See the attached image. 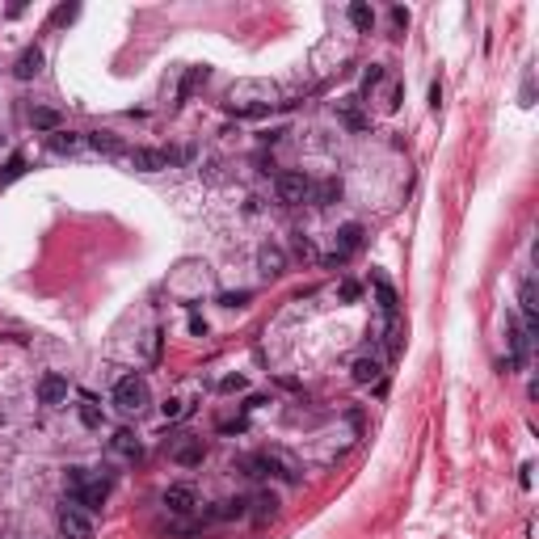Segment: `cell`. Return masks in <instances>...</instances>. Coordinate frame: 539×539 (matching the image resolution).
<instances>
[{"instance_id": "obj_1", "label": "cell", "mask_w": 539, "mask_h": 539, "mask_svg": "<svg viewBox=\"0 0 539 539\" xmlns=\"http://www.w3.org/2000/svg\"><path fill=\"white\" fill-rule=\"evenodd\" d=\"M224 106L236 114V118H266L270 110L278 106V89L270 81H236L227 89Z\"/></svg>"}, {"instance_id": "obj_2", "label": "cell", "mask_w": 539, "mask_h": 539, "mask_svg": "<svg viewBox=\"0 0 539 539\" xmlns=\"http://www.w3.org/2000/svg\"><path fill=\"white\" fill-rule=\"evenodd\" d=\"M148 404H152V388H148L143 375H123L114 384V409L118 413H143Z\"/></svg>"}, {"instance_id": "obj_3", "label": "cell", "mask_w": 539, "mask_h": 539, "mask_svg": "<svg viewBox=\"0 0 539 539\" xmlns=\"http://www.w3.org/2000/svg\"><path fill=\"white\" fill-rule=\"evenodd\" d=\"M274 194L282 207H299V202H312V178L304 169H291V173H278L274 178Z\"/></svg>"}, {"instance_id": "obj_4", "label": "cell", "mask_w": 539, "mask_h": 539, "mask_svg": "<svg viewBox=\"0 0 539 539\" xmlns=\"http://www.w3.org/2000/svg\"><path fill=\"white\" fill-rule=\"evenodd\" d=\"M59 531L68 539H93V518L76 497H63L59 501Z\"/></svg>"}, {"instance_id": "obj_5", "label": "cell", "mask_w": 539, "mask_h": 539, "mask_svg": "<svg viewBox=\"0 0 539 539\" xmlns=\"http://www.w3.org/2000/svg\"><path fill=\"white\" fill-rule=\"evenodd\" d=\"M262 459H266L270 476H278V481H287V485H299V481H304V468H299V459H295V455L270 447V451H262Z\"/></svg>"}, {"instance_id": "obj_6", "label": "cell", "mask_w": 539, "mask_h": 539, "mask_svg": "<svg viewBox=\"0 0 539 539\" xmlns=\"http://www.w3.org/2000/svg\"><path fill=\"white\" fill-rule=\"evenodd\" d=\"M160 501H165V510H169V514H178V518H185V514H194V510H198V493H194V485H169Z\"/></svg>"}, {"instance_id": "obj_7", "label": "cell", "mask_w": 539, "mask_h": 539, "mask_svg": "<svg viewBox=\"0 0 539 539\" xmlns=\"http://www.w3.org/2000/svg\"><path fill=\"white\" fill-rule=\"evenodd\" d=\"M127 160H131V169H139V173H156V169H169V165H173V152H160V148H135Z\"/></svg>"}, {"instance_id": "obj_8", "label": "cell", "mask_w": 539, "mask_h": 539, "mask_svg": "<svg viewBox=\"0 0 539 539\" xmlns=\"http://www.w3.org/2000/svg\"><path fill=\"white\" fill-rule=\"evenodd\" d=\"M362 249V224H346L337 232V249H333V257H329V266H337V262H346L350 253H359Z\"/></svg>"}, {"instance_id": "obj_9", "label": "cell", "mask_w": 539, "mask_h": 539, "mask_svg": "<svg viewBox=\"0 0 539 539\" xmlns=\"http://www.w3.org/2000/svg\"><path fill=\"white\" fill-rule=\"evenodd\" d=\"M63 401H68V379H63V375H55V371L43 375V379H38V404L55 409V404H63Z\"/></svg>"}, {"instance_id": "obj_10", "label": "cell", "mask_w": 539, "mask_h": 539, "mask_svg": "<svg viewBox=\"0 0 539 539\" xmlns=\"http://www.w3.org/2000/svg\"><path fill=\"white\" fill-rule=\"evenodd\" d=\"M43 63H46L43 46H26V51L17 55V63H13V76H17V81H34V76L43 72Z\"/></svg>"}, {"instance_id": "obj_11", "label": "cell", "mask_w": 539, "mask_h": 539, "mask_svg": "<svg viewBox=\"0 0 539 539\" xmlns=\"http://www.w3.org/2000/svg\"><path fill=\"white\" fill-rule=\"evenodd\" d=\"M350 375H354V384H379L384 362L375 359V354H359V359L350 362Z\"/></svg>"}, {"instance_id": "obj_12", "label": "cell", "mask_w": 539, "mask_h": 539, "mask_svg": "<svg viewBox=\"0 0 539 539\" xmlns=\"http://www.w3.org/2000/svg\"><path fill=\"white\" fill-rule=\"evenodd\" d=\"M202 455H207V443H202V438H185V443H178V447L169 451V459H173V463H181V468H194V463H202Z\"/></svg>"}, {"instance_id": "obj_13", "label": "cell", "mask_w": 539, "mask_h": 539, "mask_svg": "<svg viewBox=\"0 0 539 539\" xmlns=\"http://www.w3.org/2000/svg\"><path fill=\"white\" fill-rule=\"evenodd\" d=\"M110 451H114V455H123V459H131V463H139V459H143V443L135 438L131 430H114Z\"/></svg>"}, {"instance_id": "obj_14", "label": "cell", "mask_w": 539, "mask_h": 539, "mask_svg": "<svg viewBox=\"0 0 539 539\" xmlns=\"http://www.w3.org/2000/svg\"><path fill=\"white\" fill-rule=\"evenodd\" d=\"M257 266H262L266 278H282V274H287V257H282V249H278V245H262Z\"/></svg>"}, {"instance_id": "obj_15", "label": "cell", "mask_w": 539, "mask_h": 539, "mask_svg": "<svg viewBox=\"0 0 539 539\" xmlns=\"http://www.w3.org/2000/svg\"><path fill=\"white\" fill-rule=\"evenodd\" d=\"M85 148V135H76V131H51V152H59V156H68V152H81Z\"/></svg>"}, {"instance_id": "obj_16", "label": "cell", "mask_w": 539, "mask_h": 539, "mask_svg": "<svg viewBox=\"0 0 539 539\" xmlns=\"http://www.w3.org/2000/svg\"><path fill=\"white\" fill-rule=\"evenodd\" d=\"M85 143L97 148V152H106V156H123V139L114 131H93V135H85Z\"/></svg>"}, {"instance_id": "obj_17", "label": "cell", "mask_w": 539, "mask_h": 539, "mask_svg": "<svg viewBox=\"0 0 539 539\" xmlns=\"http://www.w3.org/2000/svg\"><path fill=\"white\" fill-rule=\"evenodd\" d=\"M312 202L316 207H333V202H342V181L329 178V181H320V185H312Z\"/></svg>"}, {"instance_id": "obj_18", "label": "cell", "mask_w": 539, "mask_h": 539, "mask_svg": "<svg viewBox=\"0 0 539 539\" xmlns=\"http://www.w3.org/2000/svg\"><path fill=\"white\" fill-rule=\"evenodd\" d=\"M249 505H253V518H257V523H270V518L278 514V493H270V489H262V493L253 497Z\"/></svg>"}, {"instance_id": "obj_19", "label": "cell", "mask_w": 539, "mask_h": 539, "mask_svg": "<svg viewBox=\"0 0 539 539\" xmlns=\"http://www.w3.org/2000/svg\"><path fill=\"white\" fill-rule=\"evenodd\" d=\"M375 299H379V312L388 316V320H396V291H392V282H384V278H375Z\"/></svg>"}, {"instance_id": "obj_20", "label": "cell", "mask_w": 539, "mask_h": 539, "mask_svg": "<svg viewBox=\"0 0 539 539\" xmlns=\"http://www.w3.org/2000/svg\"><path fill=\"white\" fill-rule=\"evenodd\" d=\"M245 514H249V497H224L211 510V518H245Z\"/></svg>"}, {"instance_id": "obj_21", "label": "cell", "mask_w": 539, "mask_h": 539, "mask_svg": "<svg viewBox=\"0 0 539 539\" xmlns=\"http://www.w3.org/2000/svg\"><path fill=\"white\" fill-rule=\"evenodd\" d=\"M81 421H85L89 430H97V426H101V404H97V396H93V392H81Z\"/></svg>"}, {"instance_id": "obj_22", "label": "cell", "mask_w": 539, "mask_h": 539, "mask_svg": "<svg viewBox=\"0 0 539 539\" xmlns=\"http://www.w3.org/2000/svg\"><path fill=\"white\" fill-rule=\"evenodd\" d=\"M63 485H68V497H81L85 485H89V468H68L63 472Z\"/></svg>"}, {"instance_id": "obj_23", "label": "cell", "mask_w": 539, "mask_h": 539, "mask_svg": "<svg viewBox=\"0 0 539 539\" xmlns=\"http://www.w3.org/2000/svg\"><path fill=\"white\" fill-rule=\"evenodd\" d=\"M207 76H211V68H190V72H185V81H181V89H178V101H185V97L198 89Z\"/></svg>"}, {"instance_id": "obj_24", "label": "cell", "mask_w": 539, "mask_h": 539, "mask_svg": "<svg viewBox=\"0 0 539 539\" xmlns=\"http://www.w3.org/2000/svg\"><path fill=\"white\" fill-rule=\"evenodd\" d=\"M350 26H354V30H362V34H366V30H371V26H375V13H371V4H350Z\"/></svg>"}, {"instance_id": "obj_25", "label": "cell", "mask_w": 539, "mask_h": 539, "mask_svg": "<svg viewBox=\"0 0 539 539\" xmlns=\"http://www.w3.org/2000/svg\"><path fill=\"white\" fill-rule=\"evenodd\" d=\"M518 304H523V316H527V333L535 329V287L531 282H523V295H518Z\"/></svg>"}, {"instance_id": "obj_26", "label": "cell", "mask_w": 539, "mask_h": 539, "mask_svg": "<svg viewBox=\"0 0 539 539\" xmlns=\"http://www.w3.org/2000/svg\"><path fill=\"white\" fill-rule=\"evenodd\" d=\"M337 114H342V123H350V127H362L359 97H346V101H337Z\"/></svg>"}, {"instance_id": "obj_27", "label": "cell", "mask_w": 539, "mask_h": 539, "mask_svg": "<svg viewBox=\"0 0 539 539\" xmlns=\"http://www.w3.org/2000/svg\"><path fill=\"white\" fill-rule=\"evenodd\" d=\"M21 173H26V156L17 152V156H9V165L0 169V185H9V181H17V178H21Z\"/></svg>"}, {"instance_id": "obj_28", "label": "cell", "mask_w": 539, "mask_h": 539, "mask_svg": "<svg viewBox=\"0 0 539 539\" xmlns=\"http://www.w3.org/2000/svg\"><path fill=\"white\" fill-rule=\"evenodd\" d=\"M30 123L38 131H59V114L55 110H30Z\"/></svg>"}, {"instance_id": "obj_29", "label": "cell", "mask_w": 539, "mask_h": 539, "mask_svg": "<svg viewBox=\"0 0 539 539\" xmlns=\"http://www.w3.org/2000/svg\"><path fill=\"white\" fill-rule=\"evenodd\" d=\"M160 413H165L169 421H181V417L190 413V404H185V396H173V401H165V404H160Z\"/></svg>"}, {"instance_id": "obj_30", "label": "cell", "mask_w": 539, "mask_h": 539, "mask_svg": "<svg viewBox=\"0 0 539 539\" xmlns=\"http://www.w3.org/2000/svg\"><path fill=\"white\" fill-rule=\"evenodd\" d=\"M249 299H253V291H224V295H220L224 308H245Z\"/></svg>"}, {"instance_id": "obj_31", "label": "cell", "mask_w": 539, "mask_h": 539, "mask_svg": "<svg viewBox=\"0 0 539 539\" xmlns=\"http://www.w3.org/2000/svg\"><path fill=\"white\" fill-rule=\"evenodd\" d=\"M379 81H384V68H379V63H371V68L362 72V89L371 93V89H375V85H379Z\"/></svg>"}, {"instance_id": "obj_32", "label": "cell", "mask_w": 539, "mask_h": 539, "mask_svg": "<svg viewBox=\"0 0 539 539\" xmlns=\"http://www.w3.org/2000/svg\"><path fill=\"white\" fill-rule=\"evenodd\" d=\"M337 299H342V304H354V299H359V282H350V278H346V282L337 287Z\"/></svg>"}, {"instance_id": "obj_33", "label": "cell", "mask_w": 539, "mask_h": 539, "mask_svg": "<svg viewBox=\"0 0 539 539\" xmlns=\"http://www.w3.org/2000/svg\"><path fill=\"white\" fill-rule=\"evenodd\" d=\"M295 253H299V257H316L312 240H308V236H304V232H295Z\"/></svg>"}, {"instance_id": "obj_34", "label": "cell", "mask_w": 539, "mask_h": 539, "mask_svg": "<svg viewBox=\"0 0 539 539\" xmlns=\"http://www.w3.org/2000/svg\"><path fill=\"white\" fill-rule=\"evenodd\" d=\"M220 388H224V392H245L249 384H245V375H227V379L220 384Z\"/></svg>"}, {"instance_id": "obj_35", "label": "cell", "mask_w": 539, "mask_h": 539, "mask_svg": "<svg viewBox=\"0 0 539 539\" xmlns=\"http://www.w3.org/2000/svg\"><path fill=\"white\" fill-rule=\"evenodd\" d=\"M148 359H160V329H152V337H148Z\"/></svg>"}, {"instance_id": "obj_36", "label": "cell", "mask_w": 539, "mask_h": 539, "mask_svg": "<svg viewBox=\"0 0 539 539\" xmlns=\"http://www.w3.org/2000/svg\"><path fill=\"white\" fill-rule=\"evenodd\" d=\"M190 333L202 337V333H207V320H202V316H190Z\"/></svg>"}, {"instance_id": "obj_37", "label": "cell", "mask_w": 539, "mask_h": 539, "mask_svg": "<svg viewBox=\"0 0 539 539\" xmlns=\"http://www.w3.org/2000/svg\"><path fill=\"white\" fill-rule=\"evenodd\" d=\"M430 106H434V110H438V106H443V85H438V81H434V85H430Z\"/></svg>"}]
</instances>
